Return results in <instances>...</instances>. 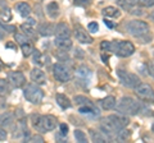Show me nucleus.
<instances>
[{"label": "nucleus", "instance_id": "f257e3e1", "mask_svg": "<svg viewBox=\"0 0 154 143\" xmlns=\"http://www.w3.org/2000/svg\"><path fill=\"white\" fill-rule=\"evenodd\" d=\"M150 27L146 22L140 21V19H132L126 25V31L131 36L140 39L143 42H150L152 41V35H150Z\"/></svg>", "mask_w": 154, "mask_h": 143}, {"label": "nucleus", "instance_id": "f03ea898", "mask_svg": "<svg viewBox=\"0 0 154 143\" xmlns=\"http://www.w3.org/2000/svg\"><path fill=\"white\" fill-rule=\"evenodd\" d=\"M33 128L40 133L51 132L57 128V118L53 115H31Z\"/></svg>", "mask_w": 154, "mask_h": 143}, {"label": "nucleus", "instance_id": "7ed1b4c3", "mask_svg": "<svg viewBox=\"0 0 154 143\" xmlns=\"http://www.w3.org/2000/svg\"><path fill=\"white\" fill-rule=\"evenodd\" d=\"M116 109L119 114H123V115H137L141 110V104L132 97L125 96L118 101Z\"/></svg>", "mask_w": 154, "mask_h": 143}, {"label": "nucleus", "instance_id": "20e7f679", "mask_svg": "<svg viewBox=\"0 0 154 143\" xmlns=\"http://www.w3.org/2000/svg\"><path fill=\"white\" fill-rule=\"evenodd\" d=\"M110 51L119 58H128L135 52V46L130 41H118L114 40L110 42Z\"/></svg>", "mask_w": 154, "mask_h": 143}, {"label": "nucleus", "instance_id": "39448f33", "mask_svg": "<svg viewBox=\"0 0 154 143\" xmlns=\"http://www.w3.org/2000/svg\"><path fill=\"white\" fill-rule=\"evenodd\" d=\"M23 96H25V98L28 102L37 105L42 101V98H44V91L38 87V84L31 83V84H27L25 87V89H23Z\"/></svg>", "mask_w": 154, "mask_h": 143}, {"label": "nucleus", "instance_id": "423d86ee", "mask_svg": "<svg viewBox=\"0 0 154 143\" xmlns=\"http://www.w3.org/2000/svg\"><path fill=\"white\" fill-rule=\"evenodd\" d=\"M53 75H54V78L58 82L67 83V82H69V80H72L73 73H72V69L67 64L55 63L53 65Z\"/></svg>", "mask_w": 154, "mask_h": 143}, {"label": "nucleus", "instance_id": "0eeeda50", "mask_svg": "<svg viewBox=\"0 0 154 143\" xmlns=\"http://www.w3.org/2000/svg\"><path fill=\"white\" fill-rule=\"evenodd\" d=\"M117 75H118L119 82L127 88H134L135 89L139 84H140V78L134 73H130V72H126L123 69H118Z\"/></svg>", "mask_w": 154, "mask_h": 143}, {"label": "nucleus", "instance_id": "6e6552de", "mask_svg": "<svg viewBox=\"0 0 154 143\" xmlns=\"http://www.w3.org/2000/svg\"><path fill=\"white\" fill-rule=\"evenodd\" d=\"M135 93H136V96L141 101L148 102V104H154V89L150 84L140 83L135 88Z\"/></svg>", "mask_w": 154, "mask_h": 143}, {"label": "nucleus", "instance_id": "1a4fd4ad", "mask_svg": "<svg viewBox=\"0 0 154 143\" xmlns=\"http://www.w3.org/2000/svg\"><path fill=\"white\" fill-rule=\"evenodd\" d=\"M100 130H102V133H104L105 136H108L109 139H113V141L116 139V134L119 132L107 118L102 119V121H100Z\"/></svg>", "mask_w": 154, "mask_h": 143}, {"label": "nucleus", "instance_id": "9d476101", "mask_svg": "<svg viewBox=\"0 0 154 143\" xmlns=\"http://www.w3.org/2000/svg\"><path fill=\"white\" fill-rule=\"evenodd\" d=\"M8 80L14 88H22L26 84V77L22 72H11L8 74Z\"/></svg>", "mask_w": 154, "mask_h": 143}, {"label": "nucleus", "instance_id": "9b49d317", "mask_svg": "<svg viewBox=\"0 0 154 143\" xmlns=\"http://www.w3.org/2000/svg\"><path fill=\"white\" fill-rule=\"evenodd\" d=\"M107 119L113 124V125L117 128L118 130H121L123 129V128H126L128 125V118L127 115H123V114H113V115H109L107 116Z\"/></svg>", "mask_w": 154, "mask_h": 143}, {"label": "nucleus", "instance_id": "f8f14e48", "mask_svg": "<svg viewBox=\"0 0 154 143\" xmlns=\"http://www.w3.org/2000/svg\"><path fill=\"white\" fill-rule=\"evenodd\" d=\"M73 35L76 37V40L81 42V44H91L94 40L88 32L85 31V28L80 25H76L75 26V31H73Z\"/></svg>", "mask_w": 154, "mask_h": 143}, {"label": "nucleus", "instance_id": "ddd939ff", "mask_svg": "<svg viewBox=\"0 0 154 143\" xmlns=\"http://www.w3.org/2000/svg\"><path fill=\"white\" fill-rule=\"evenodd\" d=\"M30 77H31V80L33 83H36L38 86H44L46 84V74L44 73V70H41L40 68H33L30 73Z\"/></svg>", "mask_w": 154, "mask_h": 143}, {"label": "nucleus", "instance_id": "4468645a", "mask_svg": "<svg viewBox=\"0 0 154 143\" xmlns=\"http://www.w3.org/2000/svg\"><path fill=\"white\" fill-rule=\"evenodd\" d=\"M55 27H57V25H54V23H51V22H42L41 25L38 26L37 31L41 36L49 37L51 35H55Z\"/></svg>", "mask_w": 154, "mask_h": 143}, {"label": "nucleus", "instance_id": "2eb2a0df", "mask_svg": "<svg viewBox=\"0 0 154 143\" xmlns=\"http://www.w3.org/2000/svg\"><path fill=\"white\" fill-rule=\"evenodd\" d=\"M54 44L62 51H68L69 49H72V40L69 37H55Z\"/></svg>", "mask_w": 154, "mask_h": 143}, {"label": "nucleus", "instance_id": "dca6fc26", "mask_svg": "<svg viewBox=\"0 0 154 143\" xmlns=\"http://www.w3.org/2000/svg\"><path fill=\"white\" fill-rule=\"evenodd\" d=\"M16 10L19 13V16H21V17L27 18V17H30L32 9H31V7H30V4H28V3L19 1V3L16 4Z\"/></svg>", "mask_w": 154, "mask_h": 143}, {"label": "nucleus", "instance_id": "f3484780", "mask_svg": "<svg viewBox=\"0 0 154 143\" xmlns=\"http://www.w3.org/2000/svg\"><path fill=\"white\" fill-rule=\"evenodd\" d=\"M55 37H71V30L67 23H58L55 27Z\"/></svg>", "mask_w": 154, "mask_h": 143}, {"label": "nucleus", "instance_id": "a211bd4d", "mask_svg": "<svg viewBox=\"0 0 154 143\" xmlns=\"http://www.w3.org/2000/svg\"><path fill=\"white\" fill-rule=\"evenodd\" d=\"M13 123H14V115H13V112L5 111V112L0 114V127L7 128V127H11Z\"/></svg>", "mask_w": 154, "mask_h": 143}, {"label": "nucleus", "instance_id": "6ab92c4d", "mask_svg": "<svg viewBox=\"0 0 154 143\" xmlns=\"http://www.w3.org/2000/svg\"><path fill=\"white\" fill-rule=\"evenodd\" d=\"M55 101H57V104L59 105L62 109H63V110H66V109H69L72 106L71 100L67 96H64V95H62V93L55 95Z\"/></svg>", "mask_w": 154, "mask_h": 143}, {"label": "nucleus", "instance_id": "aec40b11", "mask_svg": "<svg viewBox=\"0 0 154 143\" xmlns=\"http://www.w3.org/2000/svg\"><path fill=\"white\" fill-rule=\"evenodd\" d=\"M46 13L50 18H57L59 16V5L57 1H50L46 5Z\"/></svg>", "mask_w": 154, "mask_h": 143}, {"label": "nucleus", "instance_id": "412c9836", "mask_svg": "<svg viewBox=\"0 0 154 143\" xmlns=\"http://www.w3.org/2000/svg\"><path fill=\"white\" fill-rule=\"evenodd\" d=\"M76 74L79 75V78L86 80V82H89V79H90V77H91V70H90L86 65H81V66H79V68H77Z\"/></svg>", "mask_w": 154, "mask_h": 143}, {"label": "nucleus", "instance_id": "4be33fe9", "mask_svg": "<svg viewBox=\"0 0 154 143\" xmlns=\"http://www.w3.org/2000/svg\"><path fill=\"white\" fill-rule=\"evenodd\" d=\"M100 106L103 110H110L116 106V98L113 96H107L103 100H100Z\"/></svg>", "mask_w": 154, "mask_h": 143}, {"label": "nucleus", "instance_id": "5701e85b", "mask_svg": "<svg viewBox=\"0 0 154 143\" xmlns=\"http://www.w3.org/2000/svg\"><path fill=\"white\" fill-rule=\"evenodd\" d=\"M136 4H137V0H117V5L127 12H131Z\"/></svg>", "mask_w": 154, "mask_h": 143}, {"label": "nucleus", "instance_id": "b1692460", "mask_svg": "<svg viewBox=\"0 0 154 143\" xmlns=\"http://www.w3.org/2000/svg\"><path fill=\"white\" fill-rule=\"evenodd\" d=\"M103 16L104 17H108V18H118L121 16V12H119V9L114 8V7H105L103 10Z\"/></svg>", "mask_w": 154, "mask_h": 143}, {"label": "nucleus", "instance_id": "393cba45", "mask_svg": "<svg viewBox=\"0 0 154 143\" xmlns=\"http://www.w3.org/2000/svg\"><path fill=\"white\" fill-rule=\"evenodd\" d=\"M11 86L9 80L0 79V97H5L11 93Z\"/></svg>", "mask_w": 154, "mask_h": 143}, {"label": "nucleus", "instance_id": "a878e982", "mask_svg": "<svg viewBox=\"0 0 154 143\" xmlns=\"http://www.w3.org/2000/svg\"><path fill=\"white\" fill-rule=\"evenodd\" d=\"M21 28H22L23 33H25V35H27L28 37H30V39H35L36 33H35V30H33V27H32L31 25H28V23L26 22V23H23V25L21 26Z\"/></svg>", "mask_w": 154, "mask_h": 143}, {"label": "nucleus", "instance_id": "bb28decb", "mask_svg": "<svg viewBox=\"0 0 154 143\" xmlns=\"http://www.w3.org/2000/svg\"><path fill=\"white\" fill-rule=\"evenodd\" d=\"M75 101H76V104L79 105V106H94V104L90 101V100L88 98V97H85V96H75Z\"/></svg>", "mask_w": 154, "mask_h": 143}, {"label": "nucleus", "instance_id": "cd10ccee", "mask_svg": "<svg viewBox=\"0 0 154 143\" xmlns=\"http://www.w3.org/2000/svg\"><path fill=\"white\" fill-rule=\"evenodd\" d=\"M89 132H90V137H91V141L93 142H99V143H104L105 142V137L100 132H96L94 129H90Z\"/></svg>", "mask_w": 154, "mask_h": 143}, {"label": "nucleus", "instance_id": "c85d7f7f", "mask_svg": "<svg viewBox=\"0 0 154 143\" xmlns=\"http://www.w3.org/2000/svg\"><path fill=\"white\" fill-rule=\"evenodd\" d=\"M21 50H22L23 56H26V58H27V56H30V55H32L33 51H35V49H33V46H32L31 42H27V44L21 45Z\"/></svg>", "mask_w": 154, "mask_h": 143}, {"label": "nucleus", "instance_id": "c756f323", "mask_svg": "<svg viewBox=\"0 0 154 143\" xmlns=\"http://www.w3.org/2000/svg\"><path fill=\"white\" fill-rule=\"evenodd\" d=\"M33 58H32V63L37 65V66H41V65H45V61H42V54L38 50L33 51Z\"/></svg>", "mask_w": 154, "mask_h": 143}, {"label": "nucleus", "instance_id": "7c9ffc66", "mask_svg": "<svg viewBox=\"0 0 154 143\" xmlns=\"http://www.w3.org/2000/svg\"><path fill=\"white\" fill-rule=\"evenodd\" d=\"M14 41L17 42L19 45H23V44H27V42H30V37L25 33H14Z\"/></svg>", "mask_w": 154, "mask_h": 143}, {"label": "nucleus", "instance_id": "2f4dec72", "mask_svg": "<svg viewBox=\"0 0 154 143\" xmlns=\"http://www.w3.org/2000/svg\"><path fill=\"white\" fill-rule=\"evenodd\" d=\"M0 18H2L3 22H9L12 19V13H11V9L8 7H4L0 12Z\"/></svg>", "mask_w": 154, "mask_h": 143}, {"label": "nucleus", "instance_id": "473e14b6", "mask_svg": "<svg viewBox=\"0 0 154 143\" xmlns=\"http://www.w3.org/2000/svg\"><path fill=\"white\" fill-rule=\"evenodd\" d=\"M130 137V130H126L123 128V129L119 130L117 134H116V139L114 141H119V142H125Z\"/></svg>", "mask_w": 154, "mask_h": 143}, {"label": "nucleus", "instance_id": "72a5a7b5", "mask_svg": "<svg viewBox=\"0 0 154 143\" xmlns=\"http://www.w3.org/2000/svg\"><path fill=\"white\" fill-rule=\"evenodd\" d=\"M75 138L77 139V142H80V143H86L88 142V137H86L85 133L82 130H80V129L75 130Z\"/></svg>", "mask_w": 154, "mask_h": 143}, {"label": "nucleus", "instance_id": "f704fd0d", "mask_svg": "<svg viewBox=\"0 0 154 143\" xmlns=\"http://www.w3.org/2000/svg\"><path fill=\"white\" fill-rule=\"evenodd\" d=\"M0 28L2 30H4L7 33H16V31H17V27L16 26H13V25H4V23H0Z\"/></svg>", "mask_w": 154, "mask_h": 143}, {"label": "nucleus", "instance_id": "c9c22d12", "mask_svg": "<svg viewBox=\"0 0 154 143\" xmlns=\"http://www.w3.org/2000/svg\"><path fill=\"white\" fill-rule=\"evenodd\" d=\"M137 4L140 7L149 8V7H153L154 5V0H137Z\"/></svg>", "mask_w": 154, "mask_h": 143}, {"label": "nucleus", "instance_id": "e433bc0d", "mask_svg": "<svg viewBox=\"0 0 154 143\" xmlns=\"http://www.w3.org/2000/svg\"><path fill=\"white\" fill-rule=\"evenodd\" d=\"M88 31L90 33H95V32H98L99 31V26H98V23L96 22H90L89 25H88Z\"/></svg>", "mask_w": 154, "mask_h": 143}, {"label": "nucleus", "instance_id": "4c0bfd02", "mask_svg": "<svg viewBox=\"0 0 154 143\" xmlns=\"http://www.w3.org/2000/svg\"><path fill=\"white\" fill-rule=\"evenodd\" d=\"M59 132H60V136L66 137L67 134H68V125H67L66 123H62L59 125Z\"/></svg>", "mask_w": 154, "mask_h": 143}, {"label": "nucleus", "instance_id": "58836bf2", "mask_svg": "<svg viewBox=\"0 0 154 143\" xmlns=\"http://www.w3.org/2000/svg\"><path fill=\"white\" fill-rule=\"evenodd\" d=\"M27 141H28V142H38V143H42V142H44V138H42L41 136L35 134V136H32V137L28 138Z\"/></svg>", "mask_w": 154, "mask_h": 143}, {"label": "nucleus", "instance_id": "ea45409f", "mask_svg": "<svg viewBox=\"0 0 154 143\" xmlns=\"http://www.w3.org/2000/svg\"><path fill=\"white\" fill-rule=\"evenodd\" d=\"M75 5H79V7H86L88 4L91 3V0H73Z\"/></svg>", "mask_w": 154, "mask_h": 143}, {"label": "nucleus", "instance_id": "a19ab883", "mask_svg": "<svg viewBox=\"0 0 154 143\" xmlns=\"http://www.w3.org/2000/svg\"><path fill=\"white\" fill-rule=\"evenodd\" d=\"M100 49H102L103 51H110V42L103 41L102 44H100Z\"/></svg>", "mask_w": 154, "mask_h": 143}, {"label": "nucleus", "instance_id": "79ce46f5", "mask_svg": "<svg viewBox=\"0 0 154 143\" xmlns=\"http://www.w3.org/2000/svg\"><path fill=\"white\" fill-rule=\"evenodd\" d=\"M7 137H8V134H7L5 129H4L3 127H0V141H5Z\"/></svg>", "mask_w": 154, "mask_h": 143}, {"label": "nucleus", "instance_id": "37998d69", "mask_svg": "<svg viewBox=\"0 0 154 143\" xmlns=\"http://www.w3.org/2000/svg\"><path fill=\"white\" fill-rule=\"evenodd\" d=\"M75 56H76V58H80V59H82L84 56H85V54H84L82 49H76V51H75Z\"/></svg>", "mask_w": 154, "mask_h": 143}, {"label": "nucleus", "instance_id": "c03bdc74", "mask_svg": "<svg viewBox=\"0 0 154 143\" xmlns=\"http://www.w3.org/2000/svg\"><path fill=\"white\" fill-rule=\"evenodd\" d=\"M104 23H105V26H107L108 28H110V30H113V28H116V25L113 22H110L109 19H104Z\"/></svg>", "mask_w": 154, "mask_h": 143}, {"label": "nucleus", "instance_id": "a18cd8bd", "mask_svg": "<svg viewBox=\"0 0 154 143\" xmlns=\"http://www.w3.org/2000/svg\"><path fill=\"white\" fill-rule=\"evenodd\" d=\"M148 70H149V74H150L152 77L154 78V64L153 63H150L148 65Z\"/></svg>", "mask_w": 154, "mask_h": 143}, {"label": "nucleus", "instance_id": "49530a36", "mask_svg": "<svg viewBox=\"0 0 154 143\" xmlns=\"http://www.w3.org/2000/svg\"><path fill=\"white\" fill-rule=\"evenodd\" d=\"M28 25H31V26H33V25H36V21H33V18H31V17H27V21H26Z\"/></svg>", "mask_w": 154, "mask_h": 143}, {"label": "nucleus", "instance_id": "de8ad7c7", "mask_svg": "<svg viewBox=\"0 0 154 143\" xmlns=\"http://www.w3.org/2000/svg\"><path fill=\"white\" fill-rule=\"evenodd\" d=\"M7 47H16V45L12 44V42H9V44H7Z\"/></svg>", "mask_w": 154, "mask_h": 143}, {"label": "nucleus", "instance_id": "09e8293b", "mask_svg": "<svg viewBox=\"0 0 154 143\" xmlns=\"http://www.w3.org/2000/svg\"><path fill=\"white\" fill-rule=\"evenodd\" d=\"M149 17H150V19H153V21H154V12H153V13H150V16H149Z\"/></svg>", "mask_w": 154, "mask_h": 143}, {"label": "nucleus", "instance_id": "8fccbe9b", "mask_svg": "<svg viewBox=\"0 0 154 143\" xmlns=\"http://www.w3.org/2000/svg\"><path fill=\"white\" fill-rule=\"evenodd\" d=\"M3 37H4V33H3L2 31H0V40H3Z\"/></svg>", "mask_w": 154, "mask_h": 143}, {"label": "nucleus", "instance_id": "3c124183", "mask_svg": "<svg viewBox=\"0 0 154 143\" xmlns=\"http://www.w3.org/2000/svg\"><path fill=\"white\" fill-rule=\"evenodd\" d=\"M152 130L154 132V123H153V125H152Z\"/></svg>", "mask_w": 154, "mask_h": 143}, {"label": "nucleus", "instance_id": "603ef678", "mask_svg": "<svg viewBox=\"0 0 154 143\" xmlns=\"http://www.w3.org/2000/svg\"><path fill=\"white\" fill-rule=\"evenodd\" d=\"M3 1H4V0H0V4H3Z\"/></svg>", "mask_w": 154, "mask_h": 143}]
</instances>
